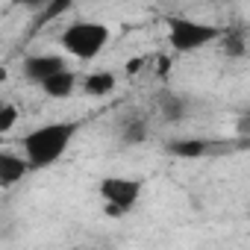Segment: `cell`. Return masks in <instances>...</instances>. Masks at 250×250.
I'll return each mask as SVG.
<instances>
[{"instance_id": "obj_14", "label": "cell", "mask_w": 250, "mask_h": 250, "mask_svg": "<svg viewBox=\"0 0 250 250\" xmlns=\"http://www.w3.org/2000/svg\"><path fill=\"white\" fill-rule=\"evenodd\" d=\"M68 9H71L68 0H59V3H53V6H47V9H44L42 21H50V18H56V15H62V12H68Z\"/></svg>"}, {"instance_id": "obj_10", "label": "cell", "mask_w": 250, "mask_h": 250, "mask_svg": "<svg viewBox=\"0 0 250 250\" xmlns=\"http://www.w3.org/2000/svg\"><path fill=\"white\" fill-rule=\"evenodd\" d=\"M18 118H21V109L15 106V103H3L0 106V136H6V133H12V127L18 124Z\"/></svg>"}, {"instance_id": "obj_11", "label": "cell", "mask_w": 250, "mask_h": 250, "mask_svg": "<svg viewBox=\"0 0 250 250\" xmlns=\"http://www.w3.org/2000/svg\"><path fill=\"white\" fill-rule=\"evenodd\" d=\"M162 115H165L168 121H180V118H183V100L174 97V94H165V97H162Z\"/></svg>"}, {"instance_id": "obj_13", "label": "cell", "mask_w": 250, "mask_h": 250, "mask_svg": "<svg viewBox=\"0 0 250 250\" xmlns=\"http://www.w3.org/2000/svg\"><path fill=\"white\" fill-rule=\"evenodd\" d=\"M145 136H147V127L142 121H133L127 130H124V142L127 145H136V142H145Z\"/></svg>"}, {"instance_id": "obj_2", "label": "cell", "mask_w": 250, "mask_h": 250, "mask_svg": "<svg viewBox=\"0 0 250 250\" xmlns=\"http://www.w3.org/2000/svg\"><path fill=\"white\" fill-rule=\"evenodd\" d=\"M109 39H112V30L103 21H74L62 30L59 44L65 47L68 56H74L80 62H91L106 50Z\"/></svg>"}, {"instance_id": "obj_3", "label": "cell", "mask_w": 250, "mask_h": 250, "mask_svg": "<svg viewBox=\"0 0 250 250\" xmlns=\"http://www.w3.org/2000/svg\"><path fill=\"white\" fill-rule=\"evenodd\" d=\"M165 30H168V44L177 53H194V50H200V47H206L212 42H221L227 36L224 27L194 21V18H168Z\"/></svg>"}, {"instance_id": "obj_6", "label": "cell", "mask_w": 250, "mask_h": 250, "mask_svg": "<svg viewBox=\"0 0 250 250\" xmlns=\"http://www.w3.org/2000/svg\"><path fill=\"white\" fill-rule=\"evenodd\" d=\"M33 171V165L27 162V156L21 153H9V150H3L0 153V186L3 188H12L15 183H21L27 174Z\"/></svg>"}, {"instance_id": "obj_7", "label": "cell", "mask_w": 250, "mask_h": 250, "mask_svg": "<svg viewBox=\"0 0 250 250\" xmlns=\"http://www.w3.org/2000/svg\"><path fill=\"white\" fill-rule=\"evenodd\" d=\"M83 80L77 77V71H59V74H53L44 85H42V91L50 97V100H65V97H71L74 91H77V85H80Z\"/></svg>"}, {"instance_id": "obj_8", "label": "cell", "mask_w": 250, "mask_h": 250, "mask_svg": "<svg viewBox=\"0 0 250 250\" xmlns=\"http://www.w3.org/2000/svg\"><path fill=\"white\" fill-rule=\"evenodd\" d=\"M115 83L118 80L109 71H88L80 85H83V94H88V97H106V94H112Z\"/></svg>"}, {"instance_id": "obj_4", "label": "cell", "mask_w": 250, "mask_h": 250, "mask_svg": "<svg viewBox=\"0 0 250 250\" xmlns=\"http://www.w3.org/2000/svg\"><path fill=\"white\" fill-rule=\"evenodd\" d=\"M100 197L109 218H124L142 197V183L133 177H106L100 180Z\"/></svg>"}, {"instance_id": "obj_12", "label": "cell", "mask_w": 250, "mask_h": 250, "mask_svg": "<svg viewBox=\"0 0 250 250\" xmlns=\"http://www.w3.org/2000/svg\"><path fill=\"white\" fill-rule=\"evenodd\" d=\"M224 39H227V42H224V53H227V56H244V53H247V44H244L241 36L229 33V36H224Z\"/></svg>"}, {"instance_id": "obj_15", "label": "cell", "mask_w": 250, "mask_h": 250, "mask_svg": "<svg viewBox=\"0 0 250 250\" xmlns=\"http://www.w3.org/2000/svg\"><path fill=\"white\" fill-rule=\"evenodd\" d=\"M145 65V59H133L130 65H127V74H139V68Z\"/></svg>"}, {"instance_id": "obj_1", "label": "cell", "mask_w": 250, "mask_h": 250, "mask_svg": "<svg viewBox=\"0 0 250 250\" xmlns=\"http://www.w3.org/2000/svg\"><path fill=\"white\" fill-rule=\"evenodd\" d=\"M77 130H80L77 121L42 124V127L30 130V133L21 139V150H24V156H27V162H30L33 168H50V165H56V162L68 153V147H71Z\"/></svg>"}, {"instance_id": "obj_9", "label": "cell", "mask_w": 250, "mask_h": 250, "mask_svg": "<svg viewBox=\"0 0 250 250\" xmlns=\"http://www.w3.org/2000/svg\"><path fill=\"white\" fill-rule=\"evenodd\" d=\"M206 150H209V145L203 139H174L168 145V153L177 159H200V156H206Z\"/></svg>"}, {"instance_id": "obj_5", "label": "cell", "mask_w": 250, "mask_h": 250, "mask_svg": "<svg viewBox=\"0 0 250 250\" xmlns=\"http://www.w3.org/2000/svg\"><path fill=\"white\" fill-rule=\"evenodd\" d=\"M21 71H24V77H27V80H33V83L44 85L53 74L68 71V62H65L62 56H56V53H36V56H27V59H24Z\"/></svg>"}]
</instances>
